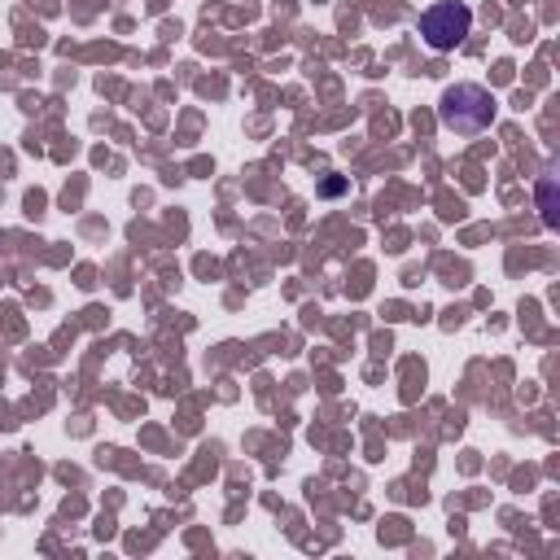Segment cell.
I'll list each match as a JSON object with an SVG mask.
<instances>
[{
    "instance_id": "7a4b0ae2",
    "label": "cell",
    "mask_w": 560,
    "mask_h": 560,
    "mask_svg": "<svg viewBox=\"0 0 560 560\" xmlns=\"http://www.w3.org/2000/svg\"><path fill=\"white\" fill-rule=\"evenodd\" d=\"M468 26H472V13H468V4H459V0H442V4H433V9L420 18V35H424V44H429L433 52L455 48V44L468 35Z\"/></svg>"
},
{
    "instance_id": "6da1fadb",
    "label": "cell",
    "mask_w": 560,
    "mask_h": 560,
    "mask_svg": "<svg viewBox=\"0 0 560 560\" xmlns=\"http://www.w3.org/2000/svg\"><path fill=\"white\" fill-rule=\"evenodd\" d=\"M490 118H494V101H490L486 88L464 83V88H451L442 96V122L451 131H459V136H472V131L490 127Z\"/></svg>"
}]
</instances>
